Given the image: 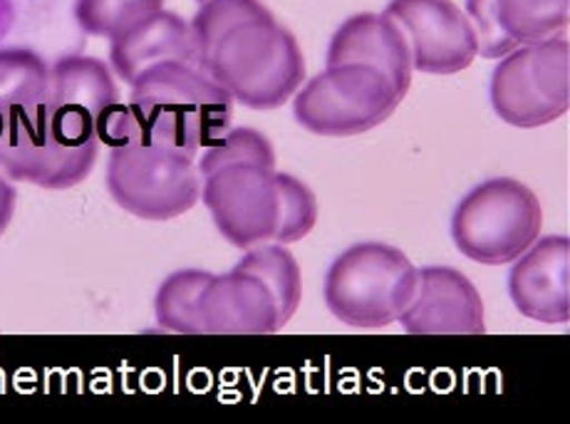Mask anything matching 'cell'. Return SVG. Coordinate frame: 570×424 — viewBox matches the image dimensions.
Segmentation results:
<instances>
[{"label":"cell","mask_w":570,"mask_h":424,"mask_svg":"<svg viewBox=\"0 0 570 424\" xmlns=\"http://www.w3.org/2000/svg\"><path fill=\"white\" fill-rule=\"evenodd\" d=\"M234 100L212 75L189 62H161L131 82L129 112L137 139L196 159L234 119Z\"/></svg>","instance_id":"cell-1"},{"label":"cell","mask_w":570,"mask_h":424,"mask_svg":"<svg viewBox=\"0 0 570 424\" xmlns=\"http://www.w3.org/2000/svg\"><path fill=\"white\" fill-rule=\"evenodd\" d=\"M232 100L250 110H276L293 100L305 80L303 50L276 18L236 28L204 65Z\"/></svg>","instance_id":"cell-2"},{"label":"cell","mask_w":570,"mask_h":424,"mask_svg":"<svg viewBox=\"0 0 570 424\" xmlns=\"http://www.w3.org/2000/svg\"><path fill=\"white\" fill-rule=\"evenodd\" d=\"M416 270L397 246L377 241L350 246L327 268L323 288L327 310L353 328H385L414 298Z\"/></svg>","instance_id":"cell-3"},{"label":"cell","mask_w":570,"mask_h":424,"mask_svg":"<svg viewBox=\"0 0 570 424\" xmlns=\"http://www.w3.org/2000/svg\"><path fill=\"white\" fill-rule=\"evenodd\" d=\"M543 209L525 184L487 179L459 201L452 238L459 252L484 266L513 264L541 236Z\"/></svg>","instance_id":"cell-4"},{"label":"cell","mask_w":570,"mask_h":424,"mask_svg":"<svg viewBox=\"0 0 570 424\" xmlns=\"http://www.w3.org/2000/svg\"><path fill=\"white\" fill-rule=\"evenodd\" d=\"M202 184L196 159L174 149L147 141L109 149L107 189L137 219H177L202 199Z\"/></svg>","instance_id":"cell-5"},{"label":"cell","mask_w":570,"mask_h":424,"mask_svg":"<svg viewBox=\"0 0 570 424\" xmlns=\"http://www.w3.org/2000/svg\"><path fill=\"white\" fill-rule=\"evenodd\" d=\"M489 97L493 112L511 127L533 129L561 119L570 102L568 40L551 38L503 56L491 75Z\"/></svg>","instance_id":"cell-6"},{"label":"cell","mask_w":570,"mask_h":424,"mask_svg":"<svg viewBox=\"0 0 570 424\" xmlns=\"http://www.w3.org/2000/svg\"><path fill=\"white\" fill-rule=\"evenodd\" d=\"M402 100L367 65H333L293 95L298 125L321 137H355L380 127Z\"/></svg>","instance_id":"cell-7"},{"label":"cell","mask_w":570,"mask_h":424,"mask_svg":"<svg viewBox=\"0 0 570 424\" xmlns=\"http://www.w3.org/2000/svg\"><path fill=\"white\" fill-rule=\"evenodd\" d=\"M100 141L75 147L55 135L48 100L13 115L0 132V174L42 189L78 187L97 161Z\"/></svg>","instance_id":"cell-8"},{"label":"cell","mask_w":570,"mask_h":424,"mask_svg":"<svg viewBox=\"0 0 570 424\" xmlns=\"http://www.w3.org/2000/svg\"><path fill=\"white\" fill-rule=\"evenodd\" d=\"M202 201L228 244L250 248L271 241L278 226L276 169L234 165L204 177Z\"/></svg>","instance_id":"cell-9"},{"label":"cell","mask_w":570,"mask_h":424,"mask_svg":"<svg viewBox=\"0 0 570 424\" xmlns=\"http://www.w3.org/2000/svg\"><path fill=\"white\" fill-rule=\"evenodd\" d=\"M385 13L407 38L416 72L454 75L479 56L474 28L454 0H390Z\"/></svg>","instance_id":"cell-10"},{"label":"cell","mask_w":570,"mask_h":424,"mask_svg":"<svg viewBox=\"0 0 570 424\" xmlns=\"http://www.w3.org/2000/svg\"><path fill=\"white\" fill-rule=\"evenodd\" d=\"M117 102L115 78L102 60L68 56L50 68L48 115L55 135L68 145L97 141V125Z\"/></svg>","instance_id":"cell-11"},{"label":"cell","mask_w":570,"mask_h":424,"mask_svg":"<svg viewBox=\"0 0 570 424\" xmlns=\"http://www.w3.org/2000/svg\"><path fill=\"white\" fill-rule=\"evenodd\" d=\"M484 300L462 270L426 266L416 270V290L397 318L410 335H481L487 333Z\"/></svg>","instance_id":"cell-12"},{"label":"cell","mask_w":570,"mask_h":424,"mask_svg":"<svg viewBox=\"0 0 570 424\" xmlns=\"http://www.w3.org/2000/svg\"><path fill=\"white\" fill-rule=\"evenodd\" d=\"M509 296L525 318L563 325L570 318V241L568 236H546L513 260Z\"/></svg>","instance_id":"cell-13"},{"label":"cell","mask_w":570,"mask_h":424,"mask_svg":"<svg viewBox=\"0 0 570 424\" xmlns=\"http://www.w3.org/2000/svg\"><path fill=\"white\" fill-rule=\"evenodd\" d=\"M367 65L385 75L400 100L412 85V52L402 28L387 13H357L335 30L327 46V68Z\"/></svg>","instance_id":"cell-14"},{"label":"cell","mask_w":570,"mask_h":424,"mask_svg":"<svg viewBox=\"0 0 570 424\" xmlns=\"http://www.w3.org/2000/svg\"><path fill=\"white\" fill-rule=\"evenodd\" d=\"M204 335H271L283 328L271 290L240 268L212 276L199 303Z\"/></svg>","instance_id":"cell-15"},{"label":"cell","mask_w":570,"mask_h":424,"mask_svg":"<svg viewBox=\"0 0 570 424\" xmlns=\"http://www.w3.org/2000/svg\"><path fill=\"white\" fill-rule=\"evenodd\" d=\"M109 62L119 80L135 82L141 72L161 62H189L199 68L191 26L177 13L157 10L109 38Z\"/></svg>","instance_id":"cell-16"},{"label":"cell","mask_w":570,"mask_h":424,"mask_svg":"<svg viewBox=\"0 0 570 424\" xmlns=\"http://www.w3.org/2000/svg\"><path fill=\"white\" fill-rule=\"evenodd\" d=\"M236 268L256 276L263 286L271 290L283 325L293 318L303 298V278L298 260H295V256L285 248V244L266 241L250 246L246 248V256L238 260Z\"/></svg>","instance_id":"cell-17"},{"label":"cell","mask_w":570,"mask_h":424,"mask_svg":"<svg viewBox=\"0 0 570 424\" xmlns=\"http://www.w3.org/2000/svg\"><path fill=\"white\" fill-rule=\"evenodd\" d=\"M50 68L32 50H0V132L13 115L48 100Z\"/></svg>","instance_id":"cell-18"},{"label":"cell","mask_w":570,"mask_h":424,"mask_svg":"<svg viewBox=\"0 0 570 424\" xmlns=\"http://www.w3.org/2000/svg\"><path fill=\"white\" fill-rule=\"evenodd\" d=\"M214 274L199 268H184L161 283L155 298V315L164 331L179 335H204L199 303L206 283Z\"/></svg>","instance_id":"cell-19"},{"label":"cell","mask_w":570,"mask_h":424,"mask_svg":"<svg viewBox=\"0 0 570 424\" xmlns=\"http://www.w3.org/2000/svg\"><path fill=\"white\" fill-rule=\"evenodd\" d=\"M499 23L517 46L563 38L570 0H497Z\"/></svg>","instance_id":"cell-20"},{"label":"cell","mask_w":570,"mask_h":424,"mask_svg":"<svg viewBox=\"0 0 570 424\" xmlns=\"http://www.w3.org/2000/svg\"><path fill=\"white\" fill-rule=\"evenodd\" d=\"M268 18H273V13L261 0H204L189 23L196 52H199V68L204 70L212 52L228 32Z\"/></svg>","instance_id":"cell-21"},{"label":"cell","mask_w":570,"mask_h":424,"mask_svg":"<svg viewBox=\"0 0 570 424\" xmlns=\"http://www.w3.org/2000/svg\"><path fill=\"white\" fill-rule=\"evenodd\" d=\"M234 165L276 169V149H273L268 137L261 135L258 129L232 127L216 145L206 147L202 155L196 157V167H199L202 179L216 169Z\"/></svg>","instance_id":"cell-22"},{"label":"cell","mask_w":570,"mask_h":424,"mask_svg":"<svg viewBox=\"0 0 570 424\" xmlns=\"http://www.w3.org/2000/svg\"><path fill=\"white\" fill-rule=\"evenodd\" d=\"M276 191H278V226L276 241L295 244L313 231L317 221V199L311 187L298 177L285 171H276Z\"/></svg>","instance_id":"cell-23"},{"label":"cell","mask_w":570,"mask_h":424,"mask_svg":"<svg viewBox=\"0 0 570 424\" xmlns=\"http://www.w3.org/2000/svg\"><path fill=\"white\" fill-rule=\"evenodd\" d=\"M164 0H78L75 18L90 36L115 38L137 20L161 10Z\"/></svg>","instance_id":"cell-24"},{"label":"cell","mask_w":570,"mask_h":424,"mask_svg":"<svg viewBox=\"0 0 570 424\" xmlns=\"http://www.w3.org/2000/svg\"><path fill=\"white\" fill-rule=\"evenodd\" d=\"M466 18L471 28H474L481 58L501 60L511 50L519 48L499 23L497 0H466Z\"/></svg>","instance_id":"cell-25"},{"label":"cell","mask_w":570,"mask_h":424,"mask_svg":"<svg viewBox=\"0 0 570 424\" xmlns=\"http://www.w3.org/2000/svg\"><path fill=\"white\" fill-rule=\"evenodd\" d=\"M16 206H18V191L13 184H10L3 174H0V236L6 234L8 224L13 221Z\"/></svg>","instance_id":"cell-26"},{"label":"cell","mask_w":570,"mask_h":424,"mask_svg":"<svg viewBox=\"0 0 570 424\" xmlns=\"http://www.w3.org/2000/svg\"><path fill=\"white\" fill-rule=\"evenodd\" d=\"M199 3H204V0H199Z\"/></svg>","instance_id":"cell-27"}]
</instances>
